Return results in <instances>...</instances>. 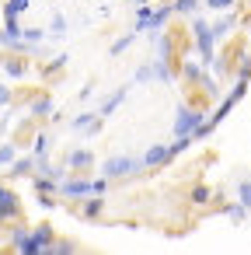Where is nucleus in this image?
<instances>
[{
    "label": "nucleus",
    "mask_w": 251,
    "mask_h": 255,
    "mask_svg": "<svg viewBox=\"0 0 251 255\" xmlns=\"http://www.w3.org/2000/svg\"><path fill=\"white\" fill-rule=\"evenodd\" d=\"M56 231L49 224H35V227H14L11 231V252H21V255H46L49 245H53Z\"/></svg>",
    "instance_id": "1"
},
{
    "label": "nucleus",
    "mask_w": 251,
    "mask_h": 255,
    "mask_svg": "<svg viewBox=\"0 0 251 255\" xmlns=\"http://www.w3.org/2000/svg\"><path fill=\"white\" fill-rule=\"evenodd\" d=\"M140 171H143V161L133 157V154H112V157H105L101 168H98V175H105L108 182H115V178H133V175H140Z\"/></svg>",
    "instance_id": "2"
},
{
    "label": "nucleus",
    "mask_w": 251,
    "mask_h": 255,
    "mask_svg": "<svg viewBox=\"0 0 251 255\" xmlns=\"http://www.w3.org/2000/svg\"><path fill=\"white\" fill-rule=\"evenodd\" d=\"M192 35H195V49H199V60H202V63H216V53H213L216 39H213V28H209V21H206V18L192 14Z\"/></svg>",
    "instance_id": "3"
},
{
    "label": "nucleus",
    "mask_w": 251,
    "mask_h": 255,
    "mask_svg": "<svg viewBox=\"0 0 251 255\" xmlns=\"http://www.w3.org/2000/svg\"><path fill=\"white\" fill-rule=\"evenodd\" d=\"M206 116H202V109H192V105H178L174 109V123H171V133L174 136H192L195 129H199V123H202Z\"/></svg>",
    "instance_id": "4"
},
{
    "label": "nucleus",
    "mask_w": 251,
    "mask_h": 255,
    "mask_svg": "<svg viewBox=\"0 0 251 255\" xmlns=\"http://www.w3.org/2000/svg\"><path fill=\"white\" fill-rule=\"evenodd\" d=\"M60 196L63 199H91L94 189H91V178L77 171V178H63L60 182Z\"/></svg>",
    "instance_id": "5"
},
{
    "label": "nucleus",
    "mask_w": 251,
    "mask_h": 255,
    "mask_svg": "<svg viewBox=\"0 0 251 255\" xmlns=\"http://www.w3.org/2000/svg\"><path fill=\"white\" fill-rule=\"evenodd\" d=\"M21 217V203L14 196V189H7L4 182H0V224H11Z\"/></svg>",
    "instance_id": "6"
},
{
    "label": "nucleus",
    "mask_w": 251,
    "mask_h": 255,
    "mask_svg": "<svg viewBox=\"0 0 251 255\" xmlns=\"http://www.w3.org/2000/svg\"><path fill=\"white\" fill-rule=\"evenodd\" d=\"M94 164V154L87 150V147H77V150H70L67 154V168H70V175H87V168Z\"/></svg>",
    "instance_id": "7"
},
{
    "label": "nucleus",
    "mask_w": 251,
    "mask_h": 255,
    "mask_svg": "<svg viewBox=\"0 0 251 255\" xmlns=\"http://www.w3.org/2000/svg\"><path fill=\"white\" fill-rule=\"evenodd\" d=\"M70 129H74V133H87V136H94V133L101 129V116H98V112H81V116L70 123Z\"/></svg>",
    "instance_id": "8"
},
{
    "label": "nucleus",
    "mask_w": 251,
    "mask_h": 255,
    "mask_svg": "<svg viewBox=\"0 0 251 255\" xmlns=\"http://www.w3.org/2000/svg\"><path fill=\"white\" fill-rule=\"evenodd\" d=\"M126 98H129V84H122V88H115V95H108V98L101 102V109H98V116H101V119H108V116H112V112H115V109H119V105L126 102Z\"/></svg>",
    "instance_id": "9"
},
{
    "label": "nucleus",
    "mask_w": 251,
    "mask_h": 255,
    "mask_svg": "<svg viewBox=\"0 0 251 255\" xmlns=\"http://www.w3.org/2000/svg\"><path fill=\"white\" fill-rule=\"evenodd\" d=\"M0 67H4V74H7V77H28V63H25V56H21V53L7 56Z\"/></svg>",
    "instance_id": "10"
},
{
    "label": "nucleus",
    "mask_w": 251,
    "mask_h": 255,
    "mask_svg": "<svg viewBox=\"0 0 251 255\" xmlns=\"http://www.w3.org/2000/svg\"><path fill=\"white\" fill-rule=\"evenodd\" d=\"M234 25H237V18H234V11H223L209 28H213V39H227V32H234Z\"/></svg>",
    "instance_id": "11"
},
{
    "label": "nucleus",
    "mask_w": 251,
    "mask_h": 255,
    "mask_svg": "<svg viewBox=\"0 0 251 255\" xmlns=\"http://www.w3.org/2000/svg\"><path fill=\"white\" fill-rule=\"evenodd\" d=\"M28 112H32V119H42V116H53V98L42 91V95H35L32 102H28Z\"/></svg>",
    "instance_id": "12"
},
{
    "label": "nucleus",
    "mask_w": 251,
    "mask_h": 255,
    "mask_svg": "<svg viewBox=\"0 0 251 255\" xmlns=\"http://www.w3.org/2000/svg\"><path fill=\"white\" fill-rule=\"evenodd\" d=\"M35 175V157H14L11 161V178H32Z\"/></svg>",
    "instance_id": "13"
},
{
    "label": "nucleus",
    "mask_w": 251,
    "mask_h": 255,
    "mask_svg": "<svg viewBox=\"0 0 251 255\" xmlns=\"http://www.w3.org/2000/svg\"><path fill=\"white\" fill-rule=\"evenodd\" d=\"M150 67H154V81H161V84H171L174 81V67H167V56H157Z\"/></svg>",
    "instance_id": "14"
},
{
    "label": "nucleus",
    "mask_w": 251,
    "mask_h": 255,
    "mask_svg": "<svg viewBox=\"0 0 251 255\" xmlns=\"http://www.w3.org/2000/svg\"><path fill=\"white\" fill-rule=\"evenodd\" d=\"M171 14H199L202 11V0H167Z\"/></svg>",
    "instance_id": "15"
},
{
    "label": "nucleus",
    "mask_w": 251,
    "mask_h": 255,
    "mask_svg": "<svg viewBox=\"0 0 251 255\" xmlns=\"http://www.w3.org/2000/svg\"><path fill=\"white\" fill-rule=\"evenodd\" d=\"M67 28H70L67 18H63V14H53V21H49V28H46V39H56V42H60V39H67Z\"/></svg>",
    "instance_id": "16"
},
{
    "label": "nucleus",
    "mask_w": 251,
    "mask_h": 255,
    "mask_svg": "<svg viewBox=\"0 0 251 255\" xmlns=\"http://www.w3.org/2000/svg\"><path fill=\"white\" fill-rule=\"evenodd\" d=\"M28 7H32V0H4L0 11H4V18H21Z\"/></svg>",
    "instance_id": "17"
},
{
    "label": "nucleus",
    "mask_w": 251,
    "mask_h": 255,
    "mask_svg": "<svg viewBox=\"0 0 251 255\" xmlns=\"http://www.w3.org/2000/svg\"><path fill=\"white\" fill-rule=\"evenodd\" d=\"M150 14H154V7H150V4H136V14H133V28H136V32H143V28H147V21H150Z\"/></svg>",
    "instance_id": "18"
},
{
    "label": "nucleus",
    "mask_w": 251,
    "mask_h": 255,
    "mask_svg": "<svg viewBox=\"0 0 251 255\" xmlns=\"http://www.w3.org/2000/svg\"><path fill=\"white\" fill-rule=\"evenodd\" d=\"M136 39H140V32H136V28H133V32H126V35H122V39H115V42H112V49H108V53H112V56H119V53H126V49H129V46H133V42H136Z\"/></svg>",
    "instance_id": "19"
},
{
    "label": "nucleus",
    "mask_w": 251,
    "mask_h": 255,
    "mask_svg": "<svg viewBox=\"0 0 251 255\" xmlns=\"http://www.w3.org/2000/svg\"><path fill=\"white\" fill-rule=\"evenodd\" d=\"M32 157H35V161H42V157H49V136H46L42 129L35 133V143H32Z\"/></svg>",
    "instance_id": "20"
},
{
    "label": "nucleus",
    "mask_w": 251,
    "mask_h": 255,
    "mask_svg": "<svg viewBox=\"0 0 251 255\" xmlns=\"http://www.w3.org/2000/svg\"><path fill=\"white\" fill-rule=\"evenodd\" d=\"M101 210H105V199H101V196H91V203H87L81 213H84L87 220H98V217H101Z\"/></svg>",
    "instance_id": "21"
},
{
    "label": "nucleus",
    "mask_w": 251,
    "mask_h": 255,
    "mask_svg": "<svg viewBox=\"0 0 251 255\" xmlns=\"http://www.w3.org/2000/svg\"><path fill=\"white\" fill-rule=\"evenodd\" d=\"M14 157H18V143H0V168H11Z\"/></svg>",
    "instance_id": "22"
},
{
    "label": "nucleus",
    "mask_w": 251,
    "mask_h": 255,
    "mask_svg": "<svg viewBox=\"0 0 251 255\" xmlns=\"http://www.w3.org/2000/svg\"><path fill=\"white\" fill-rule=\"evenodd\" d=\"M202 7H209V11H216V14H223V11H234V7H237V0H202Z\"/></svg>",
    "instance_id": "23"
},
{
    "label": "nucleus",
    "mask_w": 251,
    "mask_h": 255,
    "mask_svg": "<svg viewBox=\"0 0 251 255\" xmlns=\"http://www.w3.org/2000/svg\"><path fill=\"white\" fill-rule=\"evenodd\" d=\"M21 39H25L28 46H39V42L46 39V28H35V25H32V28H21Z\"/></svg>",
    "instance_id": "24"
},
{
    "label": "nucleus",
    "mask_w": 251,
    "mask_h": 255,
    "mask_svg": "<svg viewBox=\"0 0 251 255\" xmlns=\"http://www.w3.org/2000/svg\"><path fill=\"white\" fill-rule=\"evenodd\" d=\"M209 199H213L209 185H195V189H192V203H195V206H206Z\"/></svg>",
    "instance_id": "25"
},
{
    "label": "nucleus",
    "mask_w": 251,
    "mask_h": 255,
    "mask_svg": "<svg viewBox=\"0 0 251 255\" xmlns=\"http://www.w3.org/2000/svg\"><path fill=\"white\" fill-rule=\"evenodd\" d=\"M237 203H244V206L251 210V178L237 182Z\"/></svg>",
    "instance_id": "26"
},
{
    "label": "nucleus",
    "mask_w": 251,
    "mask_h": 255,
    "mask_svg": "<svg viewBox=\"0 0 251 255\" xmlns=\"http://www.w3.org/2000/svg\"><path fill=\"white\" fill-rule=\"evenodd\" d=\"M133 81H136V84H150V81H154V67H150V63H143V67H136V74H133Z\"/></svg>",
    "instance_id": "27"
},
{
    "label": "nucleus",
    "mask_w": 251,
    "mask_h": 255,
    "mask_svg": "<svg viewBox=\"0 0 251 255\" xmlns=\"http://www.w3.org/2000/svg\"><path fill=\"white\" fill-rule=\"evenodd\" d=\"M244 213H248V206H244V203L227 206V220H230V224H241V220H244Z\"/></svg>",
    "instance_id": "28"
},
{
    "label": "nucleus",
    "mask_w": 251,
    "mask_h": 255,
    "mask_svg": "<svg viewBox=\"0 0 251 255\" xmlns=\"http://www.w3.org/2000/svg\"><path fill=\"white\" fill-rule=\"evenodd\" d=\"M49 252H53V255H63V252H77V245H74V241H56V238H53Z\"/></svg>",
    "instance_id": "29"
},
{
    "label": "nucleus",
    "mask_w": 251,
    "mask_h": 255,
    "mask_svg": "<svg viewBox=\"0 0 251 255\" xmlns=\"http://www.w3.org/2000/svg\"><path fill=\"white\" fill-rule=\"evenodd\" d=\"M11 102H14L11 88H7V84H0V105H11Z\"/></svg>",
    "instance_id": "30"
},
{
    "label": "nucleus",
    "mask_w": 251,
    "mask_h": 255,
    "mask_svg": "<svg viewBox=\"0 0 251 255\" xmlns=\"http://www.w3.org/2000/svg\"><path fill=\"white\" fill-rule=\"evenodd\" d=\"M237 77H241V81H251V60H244V67L237 70Z\"/></svg>",
    "instance_id": "31"
},
{
    "label": "nucleus",
    "mask_w": 251,
    "mask_h": 255,
    "mask_svg": "<svg viewBox=\"0 0 251 255\" xmlns=\"http://www.w3.org/2000/svg\"><path fill=\"white\" fill-rule=\"evenodd\" d=\"M129 4H150V0H129Z\"/></svg>",
    "instance_id": "32"
},
{
    "label": "nucleus",
    "mask_w": 251,
    "mask_h": 255,
    "mask_svg": "<svg viewBox=\"0 0 251 255\" xmlns=\"http://www.w3.org/2000/svg\"><path fill=\"white\" fill-rule=\"evenodd\" d=\"M0 7H4V0H0Z\"/></svg>",
    "instance_id": "33"
}]
</instances>
